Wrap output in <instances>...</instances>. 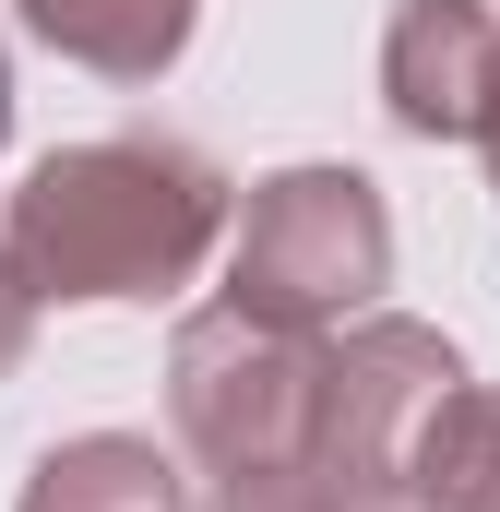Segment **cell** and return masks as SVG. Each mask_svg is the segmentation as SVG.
<instances>
[{
  "label": "cell",
  "instance_id": "6da1fadb",
  "mask_svg": "<svg viewBox=\"0 0 500 512\" xmlns=\"http://www.w3.org/2000/svg\"><path fill=\"white\" fill-rule=\"evenodd\" d=\"M227 167L179 131H96L24 167V191L0 203V274L48 310H96V298H179L215 239H227Z\"/></svg>",
  "mask_w": 500,
  "mask_h": 512
},
{
  "label": "cell",
  "instance_id": "30bf717a",
  "mask_svg": "<svg viewBox=\"0 0 500 512\" xmlns=\"http://www.w3.org/2000/svg\"><path fill=\"white\" fill-rule=\"evenodd\" d=\"M477 155H489V179H500V60H489V96H477V131H465Z\"/></svg>",
  "mask_w": 500,
  "mask_h": 512
},
{
  "label": "cell",
  "instance_id": "8992f818",
  "mask_svg": "<svg viewBox=\"0 0 500 512\" xmlns=\"http://www.w3.org/2000/svg\"><path fill=\"white\" fill-rule=\"evenodd\" d=\"M12 12L96 84H155L203 24V0H12Z\"/></svg>",
  "mask_w": 500,
  "mask_h": 512
},
{
  "label": "cell",
  "instance_id": "8fae6325",
  "mask_svg": "<svg viewBox=\"0 0 500 512\" xmlns=\"http://www.w3.org/2000/svg\"><path fill=\"white\" fill-rule=\"evenodd\" d=\"M0 143H12V60H0Z\"/></svg>",
  "mask_w": 500,
  "mask_h": 512
},
{
  "label": "cell",
  "instance_id": "7a4b0ae2",
  "mask_svg": "<svg viewBox=\"0 0 500 512\" xmlns=\"http://www.w3.org/2000/svg\"><path fill=\"white\" fill-rule=\"evenodd\" d=\"M393 286V203L370 167H274L250 179V203H227V310L274 322V334H334L381 310Z\"/></svg>",
  "mask_w": 500,
  "mask_h": 512
},
{
  "label": "cell",
  "instance_id": "9c48e42d",
  "mask_svg": "<svg viewBox=\"0 0 500 512\" xmlns=\"http://www.w3.org/2000/svg\"><path fill=\"white\" fill-rule=\"evenodd\" d=\"M24 346H36V298H24V286L0 274V382L24 370Z\"/></svg>",
  "mask_w": 500,
  "mask_h": 512
},
{
  "label": "cell",
  "instance_id": "277c9868",
  "mask_svg": "<svg viewBox=\"0 0 500 512\" xmlns=\"http://www.w3.org/2000/svg\"><path fill=\"white\" fill-rule=\"evenodd\" d=\"M310 370H322V334H274L250 310H191L167 334V417H179V453L203 477H262V465H298L310 441Z\"/></svg>",
  "mask_w": 500,
  "mask_h": 512
},
{
  "label": "cell",
  "instance_id": "52a82bcc",
  "mask_svg": "<svg viewBox=\"0 0 500 512\" xmlns=\"http://www.w3.org/2000/svg\"><path fill=\"white\" fill-rule=\"evenodd\" d=\"M12 512H191V477L143 429H84V441L36 453V477H24Z\"/></svg>",
  "mask_w": 500,
  "mask_h": 512
},
{
  "label": "cell",
  "instance_id": "5b68a950",
  "mask_svg": "<svg viewBox=\"0 0 500 512\" xmlns=\"http://www.w3.org/2000/svg\"><path fill=\"white\" fill-rule=\"evenodd\" d=\"M500 60V12L489 0H405L381 24V108L417 143H465L477 131V96H489Z\"/></svg>",
  "mask_w": 500,
  "mask_h": 512
},
{
  "label": "cell",
  "instance_id": "3957f363",
  "mask_svg": "<svg viewBox=\"0 0 500 512\" xmlns=\"http://www.w3.org/2000/svg\"><path fill=\"white\" fill-rule=\"evenodd\" d=\"M453 382H465V358L429 322H405V310L334 322L322 370H310V441H298V465L346 512H405V441H417V417Z\"/></svg>",
  "mask_w": 500,
  "mask_h": 512
},
{
  "label": "cell",
  "instance_id": "ba28073f",
  "mask_svg": "<svg viewBox=\"0 0 500 512\" xmlns=\"http://www.w3.org/2000/svg\"><path fill=\"white\" fill-rule=\"evenodd\" d=\"M405 512H500V382H453L417 417Z\"/></svg>",
  "mask_w": 500,
  "mask_h": 512
}]
</instances>
